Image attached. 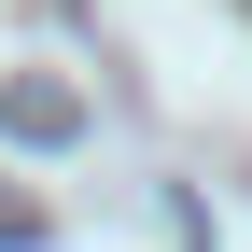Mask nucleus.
Wrapping results in <instances>:
<instances>
[{
    "mask_svg": "<svg viewBox=\"0 0 252 252\" xmlns=\"http://www.w3.org/2000/svg\"><path fill=\"white\" fill-rule=\"evenodd\" d=\"M0 112H14V140H70V98H56V84H14Z\"/></svg>",
    "mask_w": 252,
    "mask_h": 252,
    "instance_id": "obj_1",
    "label": "nucleus"
}]
</instances>
